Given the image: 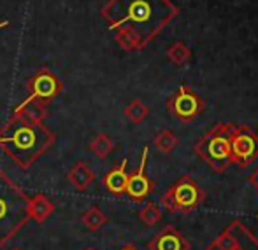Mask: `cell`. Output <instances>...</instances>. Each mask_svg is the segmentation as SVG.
Instances as JSON below:
<instances>
[{
	"label": "cell",
	"mask_w": 258,
	"mask_h": 250,
	"mask_svg": "<svg viewBox=\"0 0 258 250\" xmlns=\"http://www.w3.org/2000/svg\"><path fill=\"white\" fill-rule=\"evenodd\" d=\"M206 108V101L199 93L190 89L188 86L181 84L177 91L167 98V110L174 119L181 122H191L201 117Z\"/></svg>",
	"instance_id": "obj_8"
},
{
	"label": "cell",
	"mask_w": 258,
	"mask_h": 250,
	"mask_svg": "<svg viewBox=\"0 0 258 250\" xmlns=\"http://www.w3.org/2000/svg\"><path fill=\"white\" fill-rule=\"evenodd\" d=\"M230 159L239 168H248L258 159V135L251 126H234L230 133Z\"/></svg>",
	"instance_id": "obj_7"
},
{
	"label": "cell",
	"mask_w": 258,
	"mask_h": 250,
	"mask_svg": "<svg viewBox=\"0 0 258 250\" xmlns=\"http://www.w3.org/2000/svg\"><path fill=\"white\" fill-rule=\"evenodd\" d=\"M107 222H109L107 215H105V213L97 205H92L90 208H86L85 212L81 213L83 227H85V229H88V231H92V233L102 229Z\"/></svg>",
	"instance_id": "obj_14"
},
{
	"label": "cell",
	"mask_w": 258,
	"mask_h": 250,
	"mask_svg": "<svg viewBox=\"0 0 258 250\" xmlns=\"http://www.w3.org/2000/svg\"><path fill=\"white\" fill-rule=\"evenodd\" d=\"M153 144H155L156 151L167 156V154H170V152L176 149L177 146H179V139H177V137L174 135L170 130H162V132L155 137Z\"/></svg>",
	"instance_id": "obj_18"
},
{
	"label": "cell",
	"mask_w": 258,
	"mask_h": 250,
	"mask_svg": "<svg viewBox=\"0 0 258 250\" xmlns=\"http://www.w3.org/2000/svg\"><path fill=\"white\" fill-rule=\"evenodd\" d=\"M126 168H128V159H123L119 165H116L114 168L105 173L102 184L107 193L114 194V196L125 194L126 182H128V170Z\"/></svg>",
	"instance_id": "obj_11"
},
{
	"label": "cell",
	"mask_w": 258,
	"mask_h": 250,
	"mask_svg": "<svg viewBox=\"0 0 258 250\" xmlns=\"http://www.w3.org/2000/svg\"><path fill=\"white\" fill-rule=\"evenodd\" d=\"M27 91H28L27 98L14 108L11 117L20 114V112L23 110L28 103H32V101L41 103L46 107L49 101H53L61 91H63V84H61V81L53 74L51 70L42 68V70H39L37 74H34V77L27 82Z\"/></svg>",
	"instance_id": "obj_6"
},
{
	"label": "cell",
	"mask_w": 258,
	"mask_h": 250,
	"mask_svg": "<svg viewBox=\"0 0 258 250\" xmlns=\"http://www.w3.org/2000/svg\"><path fill=\"white\" fill-rule=\"evenodd\" d=\"M119 250H139V248H137L136 245H130V243H128V245H125V247L119 248Z\"/></svg>",
	"instance_id": "obj_22"
},
{
	"label": "cell",
	"mask_w": 258,
	"mask_h": 250,
	"mask_svg": "<svg viewBox=\"0 0 258 250\" xmlns=\"http://www.w3.org/2000/svg\"><path fill=\"white\" fill-rule=\"evenodd\" d=\"M88 149L93 152V156H95L97 159L104 161V159H107V156L112 152V149H114V144H112V140L109 139L105 133H100V135H97L95 139L90 142Z\"/></svg>",
	"instance_id": "obj_17"
},
{
	"label": "cell",
	"mask_w": 258,
	"mask_h": 250,
	"mask_svg": "<svg viewBox=\"0 0 258 250\" xmlns=\"http://www.w3.org/2000/svg\"><path fill=\"white\" fill-rule=\"evenodd\" d=\"M234 124L218 122L195 144L197 156L214 173H225L232 165L230 159V133Z\"/></svg>",
	"instance_id": "obj_4"
},
{
	"label": "cell",
	"mask_w": 258,
	"mask_h": 250,
	"mask_svg": "<svg viewBox=\"0 0 258 250\" xmlns=\"http://www.w3.org/2000/svg\"><path fill=\"white\" fill-rule=\"evenodd\" d=\"M248 180H249V184H251V186L258 191V168L251 173V175H249V179H248Z\"/></svg>",
	"instance_id": "obj_21"
},
{
	"label": "cell",
	"mask_w": 258,
	"mask_h": 250,
	"mask_svg": "<svg viewBox=\"0 0 258 250\" xmlns=\"http://www.w3.org/2000/svg\"><path fill=\"white\" fill-rule=\"evenodd\" d=\"M93 180H95V173H93V170L88 166V163H85V161H78L67 173V182L71 184L74 189L81 191V193L90 189Z\"/></svg>",
	"instance_id": "obj_12"
},
{
	"label": "cell",
	"mask_w": 258,
	"mask_h": 250,
	"mask_svg": "<svg viewBox=\"0 0 258 250\" xmlns=\"http://www.w3.org/2000/svg\"><path fill=\"white\" fill-rule=\"evenodd\" d=\"M46 115H48V112H46L44 105L32 101V103H28L27 107L18 115H14V117H23L25 121H28V122H42L46 119Z\"/></svg>",
	"instance_id": "obj_20"
},
{
	"label": "cell",
	"mask_w": 258,
	"mask_h": 250,
	"mask_svg": "<svg viewBox=\"0 0 258 250\" xmlns=\"http://www.w3.org/2000/svg\"><path fill=\"white\" fill-rule=\"evenodd\" d=\"M188 248H190V243L186 241V238L177 229H174L172 226L163 227L156 236H153L148 241V250H188Z\"/></svg>",
	"instance_id": "obj_10"
},
{
	"label": "cell",
	"mask_w": 258,
	"mask_h": 250,
	"mask_svg": "<svg viewBox=\"0 0 258 250\" xmlns=\"http://www.w3.org/2000/svg\"><path fill=\"white\" fill-rule=\"evenodd\" d=\"M137 217H139V220L144 224V226L153 227L160 222V220H162V210H160V206L156 205V203L150 201L139 210Z\"/></svg>",
	"instance_id": "obj_19"
},
{
	"label": "cell",
	"mask_w": 258,
	"mask_h": 250,
	"mask_svg": "<svg viewBox=\"0 0 258 250\" xmlns=\"http://www.w3.org/2000/svg\"><path fill=\"white\" fill-rule=\"evenodd\" d=\"M54 213V205L46 194H34L28 198V217L37 224H42Z\"/></svg>",
	"instance_id": "obj_13"
},
{
	"label": "cell",
	"mask_w": 258,
	"mask_h": 250,
	"mask_svg": "<svg viewBox=\"0 0 258 250\" xmlns=\"http://www.w3.org/2000/svg\"><path fill=\"white\" fill-rule=\"evenodd\" d=\"M53 144L54 135L44 122H28L23 117H11L0 128V149L23 170L30 168Z\"/></svg>",
	"instance_id": "obj_2"
},
{
	"label": "cell",
	"mask_w": 258,
	"mask_h": 250,
	"mask_svg": "<svg viewBox=\"0 0 258 250\" xmlns=\"http://www.w3.org/2000/svg\"><path fill=\"white\" fill-rule=\"evenodd\" d=\"M85 250H97V248H85Z\"/></svg>",
	"instance_id": "obj_24"
},
{
	"label": "cell",
	"mask_w": 258,
	"mask_h": 250,
	"mask_svg": "<svg viewBox=\"0 0 258 250\" xmlns=\"http://www.w3.org/2000/svg\"><path fill=\"white\" fill-rule=\"evenodd\" d=\"M148 152L150 147H144L143 156H141V163L139 168L128 175V182H126V189L125 194H128V198L134 203H143L144 200L150 198V194L155 191V182L148 177L146 168H148Z\"/></svg>",
	"instance_id": "obj_9"
},
{
	"label": "cell",
	"mask_w": 258,
	"mask_h": 250,
	"mask_svg": "<svg viewBox=\"0 0 258 250\" xmlns=\"http://www.w3.org/2000/svg\"><path fill=\"white\" fill-rule=\"evenodd\" d=\"M123 114H125V117L128 119L132 124H141V122L146 121V119L150 117V108H148V105L144 103V101L132 100L125 107Z\"/></svg>",
	"instance_id": "obj_16"
},
{
	"label": "cell",
	"mask_w": 258,
	"mask_h": 250,
	"mask_svg": "<svg viewBox=\"0 0 258 250\" xmlns=\"http://www.w3.org/2000/svg\"><path fill=\"white\" fill-rule=\"evenodd\" d=\"M28 198L16 182L0 170V250L30 220Z\"/></svg>",
	"instance_id": "obj_3"
},
{
	"label": "cell",
	"mask_w": 258,
	"mask_h": 250,
	"mask_svg": "<svg viewBox=\"0 0 258 250\" xmlns=\"http://www.w3.org/2000/svg\"><path fill=\"white\" fill-rule=\"evenodd\" d=\"M11 250H21V248H18V247H16V248H11Z\"/></svg>",
	"instance_id": "obj_23"
},
{
	"label": "cell",
	"mask_w": 258,
	"mask_h": 250,
	"mask_svg": "<svg viewBox=\"0 0 258 250\" xmlns=\"http://www.w3.org/2000/svg\"><path fill=\"white\" fill-rule=\"evenodd\" d=\"M206 201V191L195 179L181 175L160 200L163 210L170 213H191Z\"/></svg>",
	"instance_id": "obj_5"
},
{
	"label": "cell",
	"mask_w": 258,
	"mask_h": 250,
	"mask_svg": "<svg viewBox=\"0 0 258 250\" xmlns=\"http://www.w3.org/2000/svg\"><path fill=\"white\" fill-rule=\"evenodd\" d=\"M165 54H167V58H169V61L172 65H176V67H183L184 63H188V61H190L191 49L188 48L184 42L176 41V42H172L169 48H167Z\"/></svg>",
	"instance_id": "obj_15"
},
{
	"label": "cell",
	"mask_w": 258,
	"mask_h": 250,
	"mask_svg": "<svg viewBox=\"0 0 258 250\" xmlns=\"http://www.w3.org/2000/svg\"><path fill=\"white\" fill-rule=\"evenodd\" d=\"M118 46L143 51L179 14L170 0H109L100 11Z\"/></svg>",
	"instance_id": "obj_1"
}]
</instances>
